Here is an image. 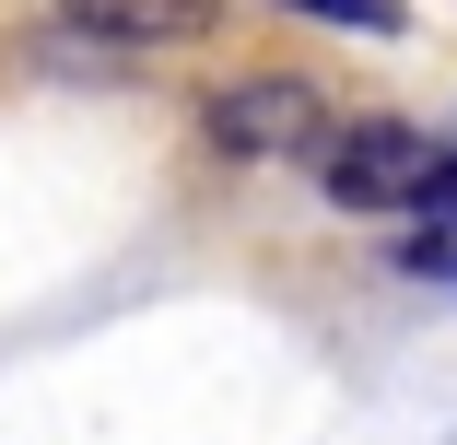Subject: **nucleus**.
<instances>
[{
	"label": "nucleus",
	"mask_w": 457,
	"mask_h": 445,
	"mask_svg": "<svg viewBox=\"0 0 457 445\" xmlns=\"http://www.w3.org/2000/svg\"><path fill=\"white\" fill-rule=\"evenodd\" d=\"M387 258H399L411 282H434V270H457V223H411V235H399Z\"/></svg>",
	"instance_id": "20e7f679"
},
{
	"label": "nucleus",
	"mask_w": 457,
	"mask_h": 445,
	"mask_svg": "<svg viewBox=\"0 0 457 445\" xmlns=\"http://www.w3.org/2000/svg\"><path fill=\"white\" fill-rule=\"evenodd\" d=\"M317 188H328L340 211H411V200L434 188V129H411V118H328Z\"/></svg>",
	"instance_id": "f257e3e1"
},
{
	"label": "nucleus",
	"mask_w": 457,
	"mask_h": 445,
	"mask_svg": "<svg viewBox=\"0 0 457 445\" xmlns=\"http://www.w3.org/2000/svg\"><path fill=\"white\" fill-rule=\"evenodd\" d=\"M434 223H457V141H434V188H422Z\"/></svg>",
	"instance_id": "423d86ee"
},
{
	"label": "nucleus",
	"mask_w": 457,
	"mask_h": 445,
	"mask_svg": "<svg viewBox=\"0 0 457 445\" xmlns=\"http://www.w3.org/2000/svg\"><path fill=\"white\" fill-rule=\"evenodd\" d=\"M59 36L106 47V59H141V47H188V36H212V0H59Z\"/></svg>",
	"instance_id": "7ed1b4c3"
},
{
	"label": "nucleus",
	"mask_w": 457,
	"mask_h": 445,
	"mask_svg": "<svg viewBox=\"0 0 457 445\" xmlns=\"http://www.w3.org/2000/svg\"><path fill=\"white\" fill-rule=\"evenodd\" d=\"M317 24H352V36H399V0H294Z\"/></svg>",
	"instance_id": "39448f33"
},
{
	"label": "nucleus",
	"mask_w": 457,
	"mask_h": 445,
	"mask_svg": "<svg viewBox=\"0 0 457 445\" xmlns=\"http://www.w3.org/2000/svg\"><path fill=\"white\" fill-rule=\"evenodd\" d=\"M200 141H212L223 164H317L328 106L305 95L294 70H246V82H223V95L200 106Z\"/></svg>",
	"instance_id": "f03ea898"
}]
</instances>
